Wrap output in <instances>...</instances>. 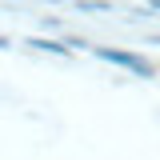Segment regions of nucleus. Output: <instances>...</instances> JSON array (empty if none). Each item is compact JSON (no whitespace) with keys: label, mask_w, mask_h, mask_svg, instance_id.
<instances>
[{"label":"nucleus","mask_w":160,"mask_h":160,"mask_svg":"<svg viewBox=\"0 0 160 160\" xmlns=\"http://www.w3.org/2000/svg\"><path fill=\"white\" fill-rule=\"evenodd\" d=\"M100 60H108V64H116V68H128V72H136V76H156V68H152V60L140 56V52H124V48H92Z\"/></svg>","instance_id":"obj_1"},{"label":"nucleus","mask_w":160,"mask_h":160,"mask_svg":"<svg viewBox=\"0 0 160 160\" xmlns=\"http://www.w3.org/2000/svg\"><path fill=\"white\" fill-rule=\"evenodd\" d=\"M64 44H68V40H44V36H32V40H28V48H40V52H48V56H68Z\"/></svg>","instance_id":"obj_2"},{"label":"nucleus","mask_w":160,"mask_h":160,"mask_svg":"<svg viewBox=\"0 0 160 160\" xmlns=\"http://www.w3.org/2000/svg\"><path fill=\"white\" fill-rule=\"evenodd\" d=\"M80 12H112V4L108 0H76Z\"/></svg>","instance_id":"obj_3"},{"label":"nucleus","mask_w":160,"mask_h":160,"mask_svg":"<svg viewBox=\"0 0 160 160\" xmlns=\"http://www.w3.org/2000/svg\"><path fill=\"white\" fill-rule=\"evenodd\" d=\"M148 8H152V12H160V0H148Z\"/></svg>","instance_id":"obj_4"}]
</instances>
